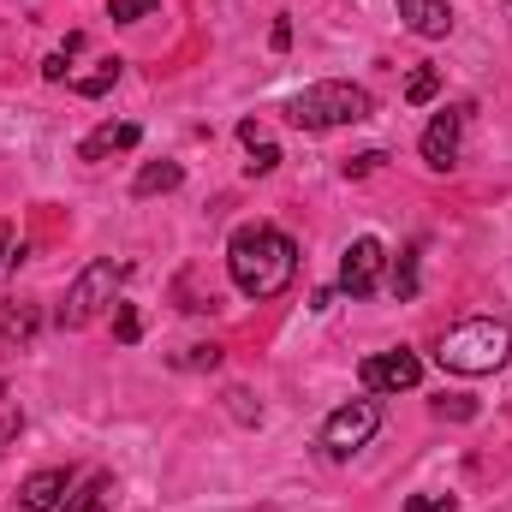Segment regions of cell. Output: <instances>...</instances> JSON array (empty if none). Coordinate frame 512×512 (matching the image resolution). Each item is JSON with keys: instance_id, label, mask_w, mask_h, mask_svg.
I'll list each match as a JSON object with an SVG mask.
<instances>
[{"instance_id": "obj_1", "label": "cell", "mask_w": 512, "mask_h": 512, "mask_svg": "<svg viewBox=\"0 0 512 512\" xmlns=\"http://www.w3.org/2000/svg\"><path fill=\"white\" fill-rule=\"evenodd\" d=\"M227 274L245 298H280L298 274V245L268 221H245L227 239Z\"/></svg>"}, {"instance_id": "obj_2", "label": "cell", "mask_w": 512, "mask_h": 512, "mask_svg": "<svg viewBox=\"0 0 512 512\" xmlns=\"http://www.w3.org/2000/svg\"><path fill=\"white\" fill-rule=\"evenodd\" d=\"M507 358H512V328L495 322V316H471V322L447 328L441 346H435V364L453 370V376H495V370H507Z\"/></svg>"}, {"instance_id": "obj_3", "label": "cell", "mask_w": 512, "mask_h": 512, "mask_svg": "<svg viewBox=\"0 0 512 512\" xmlns=\"http://www.w3.org/2000/svg\"><path fill=\"white\" fill-rule=\"evenodd\" d=\"M376 114V96L364 84H346V78H328V84H310L286 102V120L298 131H334V126H364Z\"/></svg>"}, {"instance_id": "obj_4", "label": "cell", "mask_w": 512, "mask_h": 512, "mask_svg": "<svg viewBox=\"0 0 512 512\" xmlns=\"http://www.w3.org/2000/svg\"><path fill=\"white\" fill-rule=\"evenodd\" d=\"M120 280H126V262L96 256V262L66 286V304L54 310V322H60V328H90L108 304H120Z\"/></svg>"}, {"instance_id": "obj_5", "label": "cell", "mask_w": 512, "mask_h": 512, "mask_svg": "<svg viewBox=\"0 0 512 512\" xmlns=\"http://www.w3.org/2000/svg\"><path fill=\"white\" fill-rule=\"evenodd\" d=\"M376 429H382L376 393H370V399H346V405L328 411V423H322V453H328V459H352L358 447L376 441Z\"/></svg>"}, {"instance_id": "obj_6", "label": "cell", "mask_w": 512, "mask_h": 512, "mask_svg": "<svg viewBox=\"0 0 512 512\" xmlns=\"http://www.w3.org/2000/svg\"><path fill=\"white\" fill-rule=\"evenodd\" d=\"M358 382L364 393H411V387L423 382V358L417 352H370L364 364H358Z\"/></svg>"}, {"instance_id": "obj_7", "label": "cell", "mask_w": 512, "mask_h": 512, "mask_svg": "<svg viewBox=\"0 0 512 512\" xmlns=\"http://www.w3.org/2000/svg\"><path fill=\"white\" fill-rule=\"evenodd\" d=\"M465 126H471V102H453V108H441L429 131H423V161L435 167V173H447V167H459V143H465Z\"/></svg>"}, {"instance_id": "obj_8", "label": "cell", "mask_w": 512, "mask_h": 512, "mask_svg": "<svg viewBox=\"0 0 512 512\" xmlns=\"http://www.w3.org/2000/svg\"><path fill=\"white\" fill-rule=\"evenodd\" d=\"M382 268H387V245L382 239H352L346 256H340V292L346 298H370L376 286H382Z\"/></svg>"}, {"instance_id": "obj_9", "label": "cell", "mask_w": 512, "mask_h": 512, "mask_svg": "<svg viewBox=\"0 0 512 512\" xmlns=\"http://www.w3.org/2000/svg\"><path fill=\"white\" fill-rule=\"evenodd\" d=\"M72 489H78V477H72L66 465H48V471H30V477H24L18 507H24V512H60Z\"/></svg>"}, {"instance_id": "obj_10", "label": "cell", "mask_w": 512, "mask_h": 512, "mask_svg": "<svg viewBox=\"0 0 512 512\" xmlns=\"http://www.w3.org/2000/svg\"><path fill=\"white\" fill-rule=\"evenodd\" d=\"M143 143V126L137 120H108V126H96L84 143H78V161H108V155H126Z\"/></svg>"}, {"instance_id": "obj_11", "label": "cell", "mask_w": 512, "mask_h": 512, "mask_svg": "<svg viewBox=\"0 0 512 512\" xmlns=\"http://www.w3.org/2000/svg\"><path fill=\"white\" fill-rule=\"evenodd\" d=\"M42 334V304L36 298H0V346H30Z\"/></svg>"}, {"instance_id": "obj_12", "label": "cell", "mask_w": 512, "mask_h": 512, "mask_svg": "<svg viewBox=\"0 0 512 512\" xmlns=\"http://www.w3.org/2000/svg\"><path fill=\"white\" fill-rule=\"evenodd\" d=\"M399 18H405V30H417L423 42L453 36V12H447V0H399Z\"/></svg>"}, {"instance_id": "obj_13", "label": "cell", "mask_w": 512, "mask_h": 512, "mask_svg": "<svg viewBox=\"0 0 512 512\" xmlns=\"http://www.w3.org/2000/svg\"><path fill=\"white\" fill-rule=\"evenodd\" d=\"M114 495H120L114 471H90V477L66 495V507H60V512H108V507H114Z\"/></svg>"}, {"instance_id": "obj_14", "label": "cell", "mask_w": 512, "mask_h": 512, "mask_svg": "<svg viewBox=\"0 0 512 512\" xmlns=\"http://www.w3.org/2000/svg\"><path fill=\"white\" fill-rule=\"evenodd\" d=\"M179 179H185V167H179V161H149V167H137L131 197H161V191H179Z\"/></svg>"}, {"instance_id": "obj_15", "label": "cell", "mask_w": 512, "mask_h": 512, "mask_svg": "<svg viewBox=\"0 0 512 512\" xmlns=\"http://www.w3.org/2000/svg\"><path fill=\"white\" fill-rule=\"evenodd\" d=\"M239 137H245V149H251V161H245V173H251V179H262V173H274V167H280V143H268L256 120H239Z\"/></svg>"}, {"instance_id": "obj_16", "label": "cell", "mask_w": 512, "mask_h": 512, "mask_svg": "<svg viewBox=\"0 0 512 512\" xmlns=\"http://www.w3.org/2000/svg\"><path fill=\"white\" fill-rule=\"evenodd\" d=\"M120 72H126V60H102L96 72H84V78H72V96H84V102H96V96H108V90L120 84Z\"/></svg>"}, {"instance_id": "obj_17", "label": "cell", "mask_w": 512, "mask_h": 512, "mask_svg": "<svg viewBox=\"0 0 512 512\" xmlns=\"http://www.w3.org/2000/svg\"><path fill=\"white\" fill-rule=\"evenodd\" d=\"M435 90H441V72H435V66H417V72L405 78V102H411V108L435 102Z\"/></svg>"}, {"instance_id": "obj_18", "label": "cell", "mask_w": 512, "mask_h": 512, "mask_svg": "<svg viewBox=\"0 0 512 512\" xmlns=\"http://www.w3.org/2000/svg\"><path fill=\"white\" fill-rule=\"evenodd\" d=\"M393 298H417V245L393 256Z\"/></svg>"}, {"instance_id": "obj_19", "label": "cell", "mask_w": 512, "mask_h": 512, "mask_svg": "<svg viewBox=\"0 0 512 512\" xmlns=\"http://www.w3.org/2000/svg\"><path fill=\"white\" fill-rule=\"evenodd\" d=\"M114 340H120V346H137V340H143V316H137V304H114Z\"/></svg>"}, {"instance_id": "obj_20", "label": "cell", "mask_w": 512, "mask_h": 512, "mask_svg": "<svg viewBox=\"0 0 512 512\" xmlns=\"http://www.w3.org/2000/svg\"><path fill=\"white\" fill-rule=\"evenodd\" d=\"M161 0H108V18L114 24H137V18H149Z\"/></svg>"}, {"instance_id": "obj_21", "label": "cell", "mask_w": 512, "mask_h": 512, "mask_svg": "<svg viewBox=\"0 0 512 512\" xmlns=\"http://www.w3.org/2000/svg\"><path fill=\"white\" fill-rule=\"evenodd\" d=\"M221 364V346L209 340V346H185V358H179V370H215Z\"/></svg>"}, {"instance_id": "obj_22", "label": "cell", "mask_w": 512, "mask_h": 512, "mask_svg": "<svg viewBox=\"0 0 512 512\" xmlns=\"http://www.w3.org/2000/svg\"><path fill=\"white\" fill-rule=\"evenodd\" d=\"M227 411H233L239 423H262V405H251V393H245V387H233V393H227Z\"/></svg>"}, {"instance_id": "obj_23", "label": "cell", "mask_w": 512, "mask_h": 512, "mask_svg": "<svg viewBox=\"0 0 512 512\" xmlns=\"http://www.w3.org/2000/svg\"><path fill=\"white\" fill-rule=\"evenodd\" d=\"M382 161H387V149H364V155H352V161H346V179H364V173H376Z\"/></svg>"}, {"instance_id": "obj_24", "label": "cell", "mask_w": 512, "mask_h": 512, "mask_svg": "<svg viewBox=\"0 0 512 512\" xmlns=\"http://www.w3.org/2000/svg\"><path fill=\"white\" fill-rule=\"evenodd\" d=\"M453 495H405V512H453Z\"/></svg>"}, {"instance_id": "obj_25", "label": "cell", "mask_w": 512, "mask_h": 512, "mask_svg": "<svg viewBox=\"0 0 512 512\" xmlns=\"http://www.w3.org/2000/svg\"><path fill=\"white\" fill-rule=\"evenodd\" d=\"M66 66H72V54H66V48H54V54L42 60V78H48V84H60V78H66Z\"/></svg>"}, {"instance_id": "obj_26", "label": "cell", "mask_w": 512, "mask_h": 512, "mask_svg": "<svg viewBox=\"0 0 512 512\" xmlns=\"http://www.w3.org/2000/svg\"><path fill=\"white\" fill-rule=\"evenodd\" d=\"M435 417H477L471 399H435Z\"/></svg>"}, {"instance_id": "obj_27", "label": "cell", "mask_w": 512, "mask_h": 512, "mask_svg": "<svg viewBox=\"0 0 512 512\" xmlns=\"http://www.w3.org/2000/svg\"><path fill=\"white\" fill-rule=\"evenodd\" d=\"M268 42H274V48H280V54H286V48H292V18H286V12H280V18H274V30H268Z\"/></svg>"}, {"instance_id": "obj_28", "label": "cell", "mask_w": 512, "mask_h": 512, "mask_svg": "<svg viewBox=\"0 0 512 512\" xmlns=\"http://www.w3.org/2000/svg\"><path fill=\"white\" fill-rule=\"evenodd\" d=\"M310 310H334V286H316L310 292Z\"/></svg>"}, {"instance_id": "obj_29", "label": "cell", "mask_w": 512, "mask_h": 512, "mask_svg": "<svg viewBox=\"0 0 512 512\" xmlns=\"http://www.w3.org/2000/svg\"><path fill=\"white\" fill-rule=\"evenodd\" d=\"M6 256H12V227L0 221V262H6Z\"/></svg>"}]
</instances>
